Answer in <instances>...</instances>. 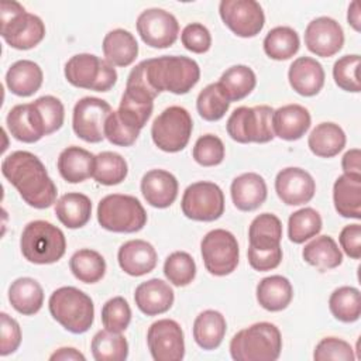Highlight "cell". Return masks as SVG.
Segmentation results:
<instances>
[{
  "label": "cell",
  "instance_id": "9f6ffc18",
  "mask_svg": "<svg viewBox=\"0 0 361 361\" xmlns=\"http://www.w3.org/2000/svg\"><path fill=\"white\" fill-rule=\"evenodd\" d=\"M282 248L281 245L271 250H257L252 247H248L247 257L251 268L259 272L275 269L281 261H282Z\"/></svg>",
  "mask_w": 361,
  "mask_h": 361
},
{
  "label": "cell",
  "instance_id": "e0dca14e",
  "mask_svg": "<svg viewBox=\"0 0 361 361\" xmlns=\"http://www.w3.org/2000/svg\"><path fill=\"white\" fill-rule=\"evenodd\" d=\"M343 28L331 17H317L312 20L305 30V45L317 56H333L343 48Z\"/></svg>",
  "mask_w": 361,
  "mask_h": 361
},
{
  "label": "cell",
  "instance_id": "ba28073f",
  "mask_svg": "<svg viewBox=\"0 0 361 361\" xmlns=\"http://www.w3.org/2000/svg\"><path fill=\"white\" fill-rule=\"evenodd\" d=\"M272 114L274 109L267 104L237 107L227 120V134L240 144L269 142L275 137L272 130Z\"/></svg>",
  "mask_w": 361,
  "mask_h": 361
},
{
  "label": "cell",
  "instance_id": "f35d334b",
  "mask_svg": "<svg viewBox=\"0 0 361 361\" xmlns=\"http://www.w3.org/2000/svg\"><path fill=\"white\" fill-rule=\"evenodd\" d=\"M265 54L275 61H286L292 58L300 47L298 32L286 25H279L268 31L264 38Z\"/></svg>",
  "mask_w": 361,
  "mask_h": 361
},
{
  "label": "cell",
  "instance_id": "d590c367",
  "mask_svg": "<svg viewBox=\"0 0 361 361\" xmlns=\"http://www.w3.org/2000/svg\"><path fill=\"white\" fill-rule=\"evenodd\" d=\"M217 85L230 103L238 102L254 90L257 76L247 65H234L223 72Z\"/></svg>",
  "mask_w": 361,
  "mask_h": 361
},
{
  "label": "cell",
  "instance_id": "bcb514c9",
  "mask_svg": "<svg viewBox=\"0 0 361 361\" xmlns=\"http://www.w3.org/2000/svg\"><path fill=\"white\" fill-rule=\"evenodd\" d=\"M164 274L173 286H186L196 276L195 259L185 251H175L166 257Z\"/></svg>",
  "mask_w": 361,
  "mask_h": 361
},
{
  "label": "cell",
  "instance_id": "c3c4849f",
  "mask_svg": "<svg viewBox=\"0 0 361 361\" xmlns=\"http://www.w3.org/2000/svg\"><path fill=\"white\" fill-rule=\"evenodd\" d=\"M358 68H360V55H344L334 62L333 66V78L336 85L351 93H358L361 90L360 79H358Z\"/></svg>",
  "mask_w": 361,
  "mask_h": 361
},
{
  "label": "cell",
  "instance_id": "5bb4252c",
  "mask_svg": "<svg viewBox=\"0 0 361 361\" xmlns=\"http://www.w3.org/2000/svg\"><path fill=\"white\" fill-rule=\"evenodd\" d=\"M219 13L223 23L241 38L255 37L265 24L262 7L255 0H221Z\"/></svg>",
  "mask_w": 361,
  "mask_h": 361
},
{
  "label": "cell",
  "instance_id": "7dc6e473",
  "mask_svg": "<svg viewBox=\"0 0 361 361\" xmlns=\"http://www.w3.org/2000/svg\"><path fill=\"white\" fill-rule=\"evenodd\" d=\"M131 322V309L128 302L123 296H114L109 299L102 307V323L103 327L121 333Z\"/></svg>",
  "mask_w": 361,
  "mask_h": 361
},
{
  "label": "cell",
  "instance_id": "44dd1931",
  "mask_svg": "<svg viewBox=\"0 0 361 361\" xmlns=\"http://www.w3.org/2000/svg\"><path fill=\"white\" fill-rule=\"evenodd\" d=\"M324 69L320 62L310 56L296 58L288 71L290 87L300 96L317 94L324 85Z\"/></svg>",
  "mask_w": 361,
  "mask_h": 361
},
{
  "label": "cell",
  "instance_id": "680465c9",
  "mask_svg": "<svg viewBox=\"0 0 361 361\" xmlns=\"http://www.w3.org/2000/svg\"><path fill=\"white\" fill-rule=\"evenodd\" d=\"M341 168L344 173L361 175V151L358 148L348 149L341 159Z\"/></svg>",
  "mask_w": 361,
  "mask_h": 361
},
{
  "label": "cell",
  "instance_id": "f1b7e54d",
  "mask_svg": "<svg viewBox=\"0 0 361 361\" xmlns=\"http://www.w3.org/2000/svg\"><path fill=\"white\" fill-rule=\"evenodd\" d=\"M103 55L111 66H128L138 55L135 37L123 28L109 31L103 38Z\"/></svg>",
  "mask_w": 361,
  "mask_h": 361
},
{
  "label": "cell",
  "instance_id": "ee69618b",
  "mask_svg": "<svg viewBox=\"0 0 361 361\" xmlns=\"http://www.w3.org/2000/svg\"><path fill=\"white\" fill-rule=\"evenodd\" d=\"M322 217L312 207H303L289 216L288 237L295 244H302L317 235L322 230Z\"/></svg>",
  "mask_w": 361,
  "mask_h": 361
},
{
  "label": "cell",
  "instance_id": "f5cc1de1",
  "mask_svg": "<svg viewBox=\"0 0 361 361\" xmlns=\"http://www.w3.org/2000/svg\"><path fill=\"white\" fill-rule=\"evenodd\" d=\"M140 135V131L130 128L126 126L117 116L116 111H111L104 123V138H107L111 144L118 147H130L133 145Z\"/></svg>",
  "mask_w": 361,
  "mask_h": 361
},
{
  "label": "cell",
  "instance_id": "7a4b0ae2",
  "mask_svg": "<svg viewBox=\"0 0 361 361\" xmlns=\"http://www.w3.org/2000/svg\"><path fill=\"white\" fill-rule=\"evenodd\" d=\"M142 62L148 83L157 93L171 92L185 94L192 90L200 79L197 62L188 56L164 55Z\"/></svg>",
  "mask_w": 361,
  "mask_h": 361
},
{
  "label": "cell",
  "instance_id": "d4e9b609",
  "mask_svg": "<svg viewBox=\"0 0 361 361\" xmlns=\"http://www.w3.org/2000/svg\"><path fill=\"white\" fill-rule=\"evenodd\" d=\"M230 192L234 206L241 212H252L258 209L268 195L264 178L255 172H245L234 178Z\"/></svg>",
  "mask_w": 361,
  "mask_h": 361
},
{
  "label": "cell",
  "instance_id": "7c38bea8",
  "mask_svg": "<svg viewBox=\"0 0 361 361\" xmlns=\"http://www.w3.org/2000/svg\"><path fill=\"white\" fill-rule=\"evenodd\" d=\"M180 207L190 220L214 221L224 213V193L213 182H195L185 189Z\"/></svg>",
  "mask_w": 361,
  "mask_h": 361
},
{
  "label": "cell",
  "instance_id": "4dcf8cb0",
  "mask_svg": "<svg viewBox=\"0 0 361 361\" xmlns=\"http://www.w3.org/2000/svg\"><path fill=\"white\" fill-rule=\"evenodd\" d=\"M293 298V288L288 278L271 275L257 285V300L268 312H281L289 306Z\"/></svg>",
  "mask_w": 361,
  "mask_h": 361
},
{
  "label": "cell",
  "instance_id": "d6a6232c",
  "mask_svg": "<svg viewBox=\"0 0 361 361\" xmlns=\"http://www.w3.org/2000/svg\"><path fill=\"white\" fill-rule=\"evenodd\" d=\"M226 330V319L217 310H203L193 322V338L203 350L217 348L224 338Z\"/></svg>",
  "mask_w": 361,
  "mask_h": 361
},
{
  "label": "cell",
  "instance_id": "94428289",
  "mask_svg": "<svg viewBox=\"0 0 361 361\" xmlns=\"http://www.w3.org/2000/svg\"><path fill=\"white\" fill-rule=\"evenodd\" d=\"M347 21L348 24L358 32L361 30V11H360V3L355 0L348 6L347 11Z\"/></svg>",
  "mask_w": 361,
  "mask_h": 361
},
{
  "label": "cell",
  "instance_id": "f546056e",
  "mask_svg": "<svg viewBox=\"0 0 361 361\" xmlns=\"http://www.w3.org/2000/svg\"><path fill=\"white\" fill-rule=\"evenodd\" d=\"M56 165L61 176L66 182L79 183L92 176L94 155L85 148L72 145L59 154Z\"/></svg>",
  "mask_w": 361,
  "mask_h": 361
},
{
  "label": "cell",
  "instance_id": "74e56055",
  "mask_svg": "<svg viewBox=\"0 0 361 361\" xmlns=\"http://www.w3.org/2000/svg\"><path fill=\"white\" fill-rule=\"evenodd\" d=\"M282 223L272 213L257 216L248 228L250 245L257 250H271L281 245Z\"/></svg>",
  "mask_w": 361,
  "mask_h": 361
},
{
  "label": "cell",
  "instance_id": "603a6c76",
  "mask_svg": "<svg viewBox=\"0 0 361 361\" xmlns=\"http://www.w3.org/2000/svg\"><path fill=\"white\" fill-rule=\"evenodd\" d=\"M173 290L162 279L152 278L135 288L134 300L137 307L147 316H157L168 312L173 305Z\"/></svg>",
  "mask_w": 361,
  "mask_h": 361
},
{
  "label": "cell",
  "instance_id": "3957f363",
  "mask_svg": "<svg viewBox=\"0 0 361 361\" xmlns=\"http://www.w3.org/2000/svg\"><path fill=\"white\" fill-rule=\"evenodd\" d=\"M281 350V331L268 322L254 323L240 330L230 341V355L235 361H275Z\"/></svg>",
  "mask_w": 361,
  "mask_h": 361
},
{
  "label": "cell",
  "instance_id": "8fae6325",
  "mask_svg": "<svg viewBox=\"0 0 361 361\" xmlns=\"http://www.w3.org/2000/svg\"><path fill=\"white\" fill-rule=\"evenodd\" d=\"M204 268L214 276L230 275L238 265L240 248L233 233L224 228L209 231L200 243Z\"/></svg>",
  "mask_w": 361,
  "mask_h": 361
},
{
  "label": "cell",
  "instance_id": "1f68e13d",
  "mask_svg": "<svg viewBox=\"0 0 361 361\" xmlns=\"http://www.w3.org/2000/svg\"><path fill=\"white\" fill-rule=\"evenodd\" d=\"M8 300L18 313L32 316L38 313L44 305V290L34 278H17L8 288Z\"/></svg>",
  "mask_w": 361,
  "mask_h": 361
},
{
  "label": "cell",
  "instance_id": "816d5d0a",
  "mask_svg": "<svg viewBox=\"0 0 361 361\" xmlns=\"http://www.w3.org/2000/svg\"><path fill=\"white\" fill-rule=\"evenodd\" d=\"M313 358L316 361H354L355 355L353 347L345 340H341L338 337H324L317 343L313 353Z\"/></svg>",
  "mask_w": 361,
  "mask_h": 361
},
{
  "label": "cell",
  "instance_id": "4fadbf2b",
  "mask_svg": "<svg viewBox=\"0 0 361 361\" xmlns=\"http://www.w3.org/2000/svg\"><path fill=\"white\" fill-rule=\"evenodd\" d=\"M113 111L111 106L99 97H83L73 107L72 127L75 134L86 142H100L104 138V123Z\"/></svg>",
  "mask_w": 361,
  "mask_h": 361
},
{
  "label": "cell",
  "instance_id": "91938a15",
  "mask_svg": "<svg viewBox=\"0 0 361 361\" xmlns=\"http://www.w3.org/2000/svg\"><path fill=\"white\" fill-rule=\"evenodd\" d=\"M51 361H85L86 357L73 347H61L49 357Z\"/></svg>",
  "mask_w": 361,
  "mask_h": 361
},
{
  "label": "cell",
  "instance_id": "7402d4cb",
  "mask_svg": "<svg viewBox=\"0 0 361 361\" xmlns=\"http://www.w3.org/2000/svg\"><path fill=\"white\" fill-rule=\"evenodd\" d=\"M178 180L165 169H151L141 179V193L157 209L169 207L178 196Z\"/></svg>",
  "mask_w": 361,
  "mask_h": 361
},
{
  "label": "cell",
  "instance_id": "db71d44e",
  "mask_svg": "<svg viewBox=\"0 0 361 361\" xmlns=\"http://www.w3.org/2000/svg\"><path fill=\"white\" fill-rule=\"evenodd\" d=\"M182 45L193 54H204L212 47L210 31L200 23L188 24L180 34Z\"/></svg>",
  "mask_w": 361,
  "mask_h": 361
},
{
  "label": "cell",
  "instance_id": "9a60e30c",
  "mask_svg": "<svg viewBox=\"0 0 361 361\" xmlns=\"http://www.w3.org/2000/svg\"><path fill=\"white\" fill-rule=\"evenodd\" d=\"M147 344L155 361H180L185 357L183 331L172 319L154 322L147 331Z\"/></svg>",
  "mask_w": 361,
  "mask_h": 361
},
{
  "label": "cell",
  "instance_id": "60d3db41",
  "mask_svg": "<svg viewBox=\"0 0 361 361\" xmlns=\"http://www.w3.org/2000/svg\"><path fill=\"white\" fill-rule=\"evenodd\" d=\"M96 361H124L128 357V343L121 333L107 329L97 331L90 344Z\"/></svg>",
  "mask_w": 361,
  "mask_h": 361
},
{
  "label": "cell",
  "instance_id": "cb8c5ba5",
  "mask_svg": "<svg viewBox=\"0 0 361 361\" xmlns=\"http://www.w3.org/2000/svg\"><path fill=\"white\" fill-rule=\"evenodd\" d=\"M312 123L310 113L300 104H285L272 114L274 135L285 141H296L302 138Z\"/></svg>",
  "mask_w": 361,
  "mask_h": 361
},
{
  "label": "cell",
  "instance_id": "d6986e66",
  "mask_svg": "<svg viewBox=\"0 0 361 361\" xmlns=\"http://www.w3.org/2000/svg\"><path fill=\"white\" fill-rule=\"evenodd\" d=\"M10 134L27 144L39 141L45 135L41 116L32 103H24L14 106L6 118Z\"/></svg>",
  "mask_w": 361,
  "mask_h": 361
},
{
  "label": "cell",
  "instance_id": "7bdbcfd3",
  "mask_svg": "<svg viewBox=\"0 0 361 361\" xmlns=\"http://www.w3.org/2000/svg\"><path fill=\"white\" fill-rule=\"evenodd\" d=\"M329 309L334 319L343 323H354L361 316L360 290L354 286H340L329 298Z\"/></svg>",
  "mask_w": 361,
  "mask_h": 361
},
{
  "label": "cell",
  "instance_id": "83f0119b",
  "mask_svg": "<svg viewBox=\"0 0 361 361\" xmlns=\"http://www.w3.org/2000/svg\"><path fill=\"white\" fill-rule=\"evenodd\" d=\"M154 99L140 90H124L118 110L116 111L118 118L133 130L141 131L152 114Z\"/></svg>",
  "mask_w": 361,
  "mask_h": 361
},
{
  "label": "cell",
  "instance_id": "9c48e42d",
  "mask_svg": "<svg viewBox=\"0 0 361 361\" xmlns=\"http://www.w3.org/2000/svg\"><path fill=\"white\" fill-rule=\"evenodd\" d=\"M66 80L80 89L107 92L117 82V72L106 59L93 54H76L65 63Z\"/></svg>",
  "mask_w": 361,
  "mask_h": 361
},
{
  "label": "cell",
  "instance_id": "277c9868",
  "mask_svg": "<svg viewBox=\"0 0 361 361\" xmlns=\"http://www.w3.org/2000/svg\"><path fill=\"white\" fill-rule=\"evenodd\" d=\"M48 307L51 316L73 334L86 333L94 320L93 300L75 286H62L54 290Z\"/></svg>",
  "mask_w": 361,
  "mask_h": 361
},
{
  "label": "cell",
  "instance_id": "f6af8a7d",
  "mask_svg": "<svg viewBox=\"0 0 361 361\" xmlns=\"http://www.w3.org/2000/svg\"><path fill=\"white\" fill-rule=\"evenodd\" d=\"M230 107V102L220 90L217 82L207 85L196 99V109L206 121H217L224 117Z\"/></svg>",
  "mask_w": 361,
  "mask_h": 361
},
{
  "label": "cell",
  "instance_id": "11a10c76",
  "mask_svg": "<svg viewBox=\"0 0 361 361\" xmlns=\"http://www.w3.org/2000/svg\"><path fill=\"white\" fill-rule=\"evenodd\" d=\"M1 320V340H0V354L3 357L13 354L21 344V329L16 319L7 313L0 314Z\"/></svg>",
  "mask_w": 361,
  "mask_h": 361
},
{
  "label": "cell",
  "instance_id": "ffe728a7",
  "mask_svg": "<svg viewBox=\"0 0 361 361\" xmlns=\"http://www.w3.org/2000/svg\"><path fill=\"white\" fill-rule=\"evenodd\" d=\"M120 268L131 276H142L157 267L158 255L152 244L145 240H130L121 244L117 252Z\"/></svg>",
  "mask_w": 361,
  "mask_h": 361
},
{
  "label": "cell",
  "instance_id": "8d00e7d4",
  "mask_svg": "<svg viewBox=\"0 0 361 361\" xmlns=\"http://www.w3.org/2000/svg\"><path fill=\"white\" fill-rule=\"evenodd\" d=\"M302 257L309 265L320 271L334 269L343 262V254L330 235H319L313 238L305 245Z\"/></svg>",
  "mask_w": 361,
  "mask_h": 361
},
{
  "label": "cell",
  "instance_id": "e575fe53",
  "mask_svg": "<svg viewBox=\"0 0 361 361\" xmlns=\"http://www.w3.org/2000/svg\"><path fill=\"white\" fill-rule=\"evenodd\" d=\"M307 145L316 157L333 158L345 147V133L336 123H320L309 134Z\"/></svg>",
  "mask_w": 361,
  "mask_h": 361
},
{
  "label": "cell",
  "instance_id": "6da1fadb",
  "mask_svg": "<svg viewBox=\"0 0 361 361\" xmlns=\"http://www.w3.org/2000/svg\"><path fill=\"white\" fill-rule=\"evenodd\" d=\"M3 176L17 189L23 200L35 209H47L56 200V186L45 165L30 151H14L1 162Z\"/></svg>",
  "mask_w": 361,
  "mask_h": 361
},
{
  "label": "cell",
  "instance_id": "f907efd6",
  "mask_svg": "<svg viewBox=\"0 0 361 361\" xmlns=\"http://www.w3.org/2000/svg\"><path fill=\"white\" fill-rule=\"evenodd\" d=\"M32 104L35 106V109L41 116L45 135L52 134L62 127L63 118H65V109L62 102L58 97L51 94L41 96L37 100H34Z\"/></svg>",
  "mask_w": 361,
  "mask_h": 361
},
{
  "label": "cell",
  "instance_id": "6f0895ef",
  "mask_svg": "<svg viewBox=\"0 0 361 361\" xmlns=\"http://www.w3.org/2000/svg\"><path fill=\"white\" fill-rule=\"evenodd\" d=\"M343 251L353 259L361 258V226L358 223L348 224L340 231L338 237Z\"/></svg>",
  "mask_w": 361,
  "mask_h": 361
},
{
  "label": "cell",
  "instance_id": "484cf974",
  "mask_svg": "<svg viewBox=\"0 0 361 361\" xmlns=\"http://www.w3.org/2000/svg\"><path fill=\"white\" fill-rule=\"evenodd\" d=\"M336 212L347 219H361V175L343 173L333 185Z\"/></svg>",
  "mask_w": 361,
  "mask_h": 361
},
{
  "label": "cell",
  "instance_id": "681fc988",
  "mask_svg": "<svg viewBox=\"0 0 361 361\" xmlns=\"http://www.w3.org/2000/svg\"><path fill=\"white\" fill-rule=\"evenodd\" d=\"M224 144L213 134H204L195 142L192 155L193 159L202 166H216L224 159Z\"/></svg>",
  "mask_w": 361,
  "mask_h": 361
},
{
  "label": "cell",
  "instance_id": "52a82bcc",
  "mask_svg": "<svg viewBox=\"0 0 361 361\" xmlns=\"http://www.w3.org/2000/svg\"><path fill=\"white\" fill-rule=\"evenodd\" d=\"M97 221L113 233H137L147 224V213L137 197L113 193L99 202Z\"/></svg>",
  "mask_w": 361,
  "mask_h": 361
},
{
  "label": "cell",
  "instance_id": "8992f818",
  "mask_svg": "<svg viewBox=\"0 0 361 361\" xmlns=\"http://www.w3.org/2000/svg\"><path fill=\"white\" fill-rule=\"evenodd\" d=\"M20 250L28 262L38 265L54 264L66 251L65 234L49 221H30L21 233Z\"/></svg>",
  "mask_w": 361,
  "mask_h": 361
},
{
  "label": "cell",
  "instance_id": "5b68a950",
  "mask_svg": "<svg viewBox=\"0 0 361 361\" xmlns=\"http://www.w3.org/2000/svg\"><path fill=\"white\" fill-rule=\"evenodd\" d=\"M0 34L3 39L16 49L25 51L38 45L45 37L42 20L17 1L3 0L0 4Z\"/></svg>",
  "mask_w": 361,
  "mask_h": 361
},
{
  "label": "cell",
  "instance_id": "b9f144b4",
  "mask_svg": "<svg viewBox=\"0 0 361 361\" xmlns=\"http://www.w3.org/2000/svg\"><path fill=\"white\" fill-rule=\"evenodd\" d=\"M128 173L126 159L113 151H103L94 155V165L92 178L104 186L121 183Z\"/></svg>",
  "mask_w": 361,
  "mask_h": 361
},
{
  "label": "cell",
  "instance_id": "ab89813d",
  "mask_svg": "<svg viewBox=\"0 0 361 361\" xmlns=\"http://www.w3.org/2000/svg\"><path fill=\"white\" fill-rule=\"evenodd\" d=\"M69 268L73 276L80 282L96 283L106 274V261L97 251L82 248L71 257Z\"/></svg>",
  "mask_w": 361,
  "mask_h": 361
},
{
  "label": "cell",
  "instance_id": "30bf717a",
  "mask_svg": "<svg viewBox=\"0 0 361 361\" xmlns=\"http://www.w3.org/2000/svg\"><path fill=\"white\" fill-rule=\"evenodd\" d=\"M193 121L189 111L180 106L166 107L152 123L154 144L165 152L182 151L192 135Z\"/></svg>",
  "mask_w": 361,
  "mask_h": 361
},
{
  "label": "cell",
  "instance_id": "4316f807",
  "mask_svg": "<svg viewBox=\"0 0 361 361\" xmlns=\"http://www.w3.org/2000/svg\"><path fill=\"white\" fill-rule=\"evenodd\" d=\"M44 80L42 69L30 59L14 62L6 73V85L11 93L20 97L32 96L39 90Z\"/></svg>",
  "mask_w": 361,
  "mask_h": 361
},
{
  "label": "cell",
  "instance_id": "836d02e7",
  "mask_svg": "<svg viewBox=\"0 0 361 361\" xmlns=\"http://www.w3.org/2000/svg\"><path fill=\"white\" fill-rule=\"evenodd\" d=\"M55 214L65 227L80 228L90 220L92 202L83 193H65L55 203Z\"/></svg>",
  "mask_w": 361,
  "mask_h": 361
},
{
  "label": "cell",
  "instance_id": "ac0fdd59",
  "mask_svg": "<svg viewBox=\"0 0 361 361\" xmlns=\"http://www.w3.org/2000/svg\"><path fill=\"white\" fill-rule=\"evenodd\" d=\"M275 192L282 203L288 206H300L313 199L316 183L307 171L289 166L278 172L275 178Z\"/></svg>",
  "mask_w": 361,
  "mask_h": 361
},
{
  "label": "cell",
  "instance_id": "2e32d148",
  "mask_svg": "<svg viewBox=\"0 0 361 361\" xmlns=\"http://www.w3.org/2000/svg\"><path fill=\"white\" fill-rule=\"evenodd\" d=\"M137 31L141 39L152 48H168L175 44L179 23L173 14L162 8H147L137 18Z\"/></svg>",
  "mask_w": 361,
  "mask_h": 361
}]
</instances>
